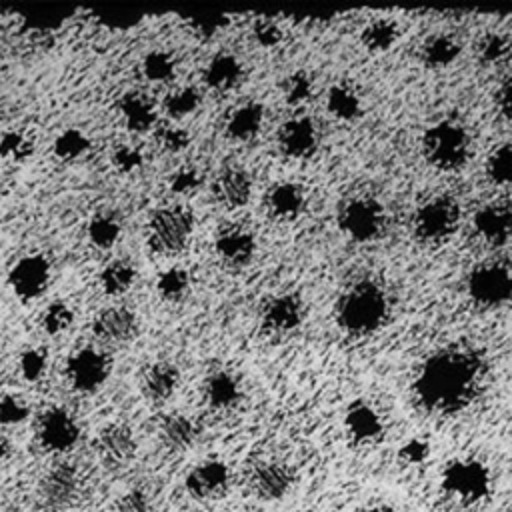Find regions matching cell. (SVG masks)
<instances>
[{
    "label": "cell",
    "instance_id": "1",
    "mask_svg": "<svg viewBox=\"0 0 512 512\" xmlns=\"http://www.w3.org/2000/svg\"><path fill=\"white\" fill-rule=\"evenodd\" d=\"M486 364L480 352L466 346H448L432 352L420 366L412 396L434 416H454L466 410L480 392Z\"/></svg>",
    "mask_w": 512,
    "mask_h": 512
},
{
    "label": "cell",
    "instance_id": "2",
    "mask_svg": "<svg viewBox=\"0 0 512 512\" xmlns=\"http://www.w3.org/2000/svg\"><path fill=\"white\" fill-rule=\"evenodd\" d=\"M390 310L384 288L372 280L352 284L336 302V322L352 336H366L386 322Z\"/></svg>",
    "mask_w": 512,
    "mask_h": 512
},
{
    "label": "cell",
    "instance_id": "3",
    "mask_svg": "<svg viewBox=\"0 0 512 512\" xmlns=\"http://www.w3.org/2000/svg\"><path fill=\"white\" fill-rule=\"evenodd\" d=\"M440 488L462 506H478L490 496V468L474 456L452 458L440 472Z\"/></svg>",
    "mask_w": 512,
    "mask_h": 512
},
{
    "label": "cell",
    "instance_id": "4",
    "mask_svg": "<svg viewBox=\"0 0 512 512\" xmlns=\"http://www.w3.org/2000/svg\"><path fill=\"white\" fill-rule=\"evenodd\" d=\"M470 134L456 120H440L422 136V154L436 170H458L470 156Z\"/></svg>",
    "mask_w": 512,
    "mask_h": 512
},
{
    "label": "cell",
    "instance_id": "5",
    "mask_svg": "<svg viewBox=\"0 0 512 512\" xmlns=\"http://www.w3.org/2000/svg\"><path fill=\"white\" fill-rule=\"evenodd\" d=\"M194 232V216L184 206H166L152 214L148 222V246L160 256L180 254Z\"/></svg>",
    "mask_w": 512,
    "mask_h": 512
},
{
    "label": "cell",
    "instance_id": "6",
    "mask_svg": "<svg viewBox=\"0 0 512 512\" xmlns=\"http://www.w3.org/2000/svg\"><path fill=\"white\" fill-rule=\"evenodd\" d=\"M458 220V202L450 196H436L418 206L412 218V232L424 244H440L454 234Z\"/></svg>",
    "mask_w": 512,
    "mask_h": 512
},
{
    "label": "cell",
    "instance_id": "7",
    "mask_svg": "<svg viewBox=\"0 0 512 512\" xmlns=\"http://www.w3.org/2000/svg\"><path fill=\"white\" fill-rule=\"evenodd\" d=\"M466 292L480 308H498L512 300V268L500 262H484L466 278Z\"/></svg>",
    "mask_w": 512,
    "mask_h": 512
},
{
    "label": "cell",
    "instance_id": "8",
    "mask_svg": "<svg viewBox=\"0 0 512 512\" xmlns=\"http://www.w3.org/2000/svg\"><path fill=\"white\" fill-rule=\"evenodd\" d=\"M338 228L346 238L358 244L376 240L384 230V208L372 198H350L338 208Z\"/></svg>",
    "mask_w": 512,
    "mask_h": 512
},
{
    "label": "cell",
    "instance_id": "9",
    "mask_svg": "<svg viewBox=\"0 0 512 512\" xmlns=\"http://www.w3.org/2000/svg\"><path fill=\"white\" fill-rule=\"evenodd\" d=\"M110 358L92 346L76 350L66 362V378L80 394H92L104 386L110 376Z\"/></svg>",
    "mask_w": 512,
    "mask_h": 512
},
{
    "label": "cell",
    "instance_id": "10",
    "mask_svg": "<svg viewBox=\"0 0 512 512\" xmlns=\"http://www.w3.org/2000/svg\"><path fill=\"white\" fill-rule=\"evenodd\" d=\"M296 484L294 470L276 460L260 462L252 468L248 476V488L252 496L260 502H280L284 500Z\"/></svg>",
    "mask_w": 512,
    "mask_h": 512
},
{
    "label": "cell",
    "instance_id": "11",
    "mask_svg": "<svg viewBox=\"0 0 512 512\" xmlns=\"http://www.w3.org/2000/svg\"><path fill=\"white\" fill-rule=\"evenodd\" d=\"M94 452L106 468H124L136 456L134 432L120 422L102 426L94 438Z\"/></svg>",
    "mask_w": 512,
    "mask_h": 512
},
{
    "label": "cell",
    "instance_id": "12",
    "mask_svg": "<svg viewBox=\"0 0 512 512\" xmlns=\"http://www.w3.org/2000/svg\"><path fill=\"white\" fill-rule=\"evenodd\" d=\"M80 438V426L76 418L58 406H52L42 412L38 420V440L48 452H68L76 446Z\"/></svg>",
    "mask_w": 512,
    "mask_h": 512
},
{
    "label": "cell",
    "instance_id": "13",
    "mask_svg": "<svg viewBox=\"0 0 512 512\" xmlns=\"http://www.w3.org/2000/svg\"><path fill=\"white\" fill-rule=\"evenodd\" d=\"M342 424L348 440L354 446H372L384 436V420L380 412L362 398H356L346 406Z\"/></svg>",
    "mask_w": 512,
    "mask_h": 512
},
{
    "label": "cell",
    "instance_id": "14",
    "mask_svg": "<svg viewBox=\"0 0 512 512\" xmlns=\"http://www.w3.org/2000/svg\"><path fill=\"white\" fill-rule=\"evenodd\" d=\"M50 282V262L42 254L22 256L8 274V284L20 300L38 298Z\"/></svg>",
    "mask_w": 512,
    "mask_h": 512
},
{
    "label": "cell",
    "instance_id": "15",
    "mask_svg": "<svg viewBox=\"0 0 512 512\" xmlns=\"http://www.w3.org/2000/svg\"><path fill=\"white\" fill-rule=\"evenodd\" d=\"M80 488L82 480L78 468L64 462L46 470V474L40 480L38 492L50 508H68L78 500Z\"/></svg>",
    "mask_w": 512,
    "mask_h": 512
},
{
    "label": "cell",
    "instance_id": "16",
    "mask_svg": "<svg viewBox=\"0 0 512 512\" xmlns=\"http://www.w3.org/2000/svg\"><path fill=\"white\" fill-rule=\"evenodd\" d=\"M230 484V470L226 462L218 458H208L196 464L184 480L186 492L196 500L220 498Z\"/></svg>",
    "mask_w": 512,
    "mask_h": 512
},
{
    "label": "cell",
    "instance_id": "17",
    "mask_svg": "<svg viewBox=\"0 0 512 512\" xmlns=\"http://www.w3.org/2000/svg\"><path fill=\"white\" fill-rule=\"evenodd\" d=\"M478 238L492 246L506 244L512 238V202L496 200L480 206L472 220Z\"/></svg>",
    "mask_w": 512,
    "mask_h": 512
},
{
    "label": "cell",
    "instance_id": "18",
    "mask_svg": "<svg viewBox=\"0 0 512 512\" xmlns=\"http://www.w3.org/2000/svg\"><path fill=\"white\" fill-rule=\"evenodd\" d=\"M214 248L218 258L230 268L246 266L256 252L254 234L240 224H226L218 230L214 238Z\"/></svg>",
    "mask_w": 512,
    "mask_h": 512
},
{
    "label": "cell",
    "instance_id": "19",
    "mask_svg": "<svg viewBox=\"0 0 512 512\" xmlns=\"http://www.w3.org/2000/svg\"><path fill=\"white\" fill-rule=\"evenodd\" d=\"M278 148L292 160L310 158L318 148L316 124L306 116L286 120L278 130Z\"/></svg>",
    "mask_w": 512,
    "mask_h": 512
},
{
    "label": "cell",
    "instance_id": "20",
    "mask_svg": "<svg viewBox=\"0 0 512 512\" xmlns=\"http://www.w3.org/2000/svg\"><path fill=\"white\" fill-rule=\"evenodd\" d=\"M304 318L302 300L296 294H278L262 310V326L270 334H290Z\"/></svg>",
    "mask_w": 512,
    "mask_h": 512
},
{
    "label": "cell",
    "instance_id": "21",
    "mask_svg": "<svg viewBox=\"0 0 512 512\" xmlns=\"http://www.w3.org/2000/svg\"><path fill=\"white\" fill-rule=\"evenodd\" d=\"M92 330L104 342L126 344L138 334V318L126 306H110L94 318Z\"/></svg>",
    "mask_w": 512,
    "mask_h": 512
},
{
    "label": "cell",
    "instance_id": "22",
    "mask_svg": "<svg viewBox=\"0 0 512 512\" xmlns=\"http://www.w3.org/2000/svg\"><path fill=\"white\" fill-rule=\"evenodd\" d=\"M304 206H306V192H304L302 184L292 182V180H282V182L272 184L266 194L268 214L280 222L298 218L302 214Z\"/></svg>",
    "mask_w": 512,
    "mask_h": 512
},
{
    "label": "cell",
    "instance_id": "23",
    "mask_svg": "<svg viewBox=\"0 0 512 512\" xmlns=\"http://www.w3.org/2000/svg\"><path fill=\"white\" fill-rule=\"evenodd\" d=\"M214 198L228 210L242 208L252 196V178L244 168H224L214 180Z\"/></svg>",
    "mask_w": 512,
    "mask_h": 512
},
{
    "label": "cell",
    "instance_id": "24",
    "mask_svg": "<svg viewBox=\"0 0 512 512\" xmlns=\"http://www.w3.org/2000/svg\"><path fill=\"white\" fill-rule=\"evenodd\" d=\"M180 384V372L170 362H154L142 374V392L152 402L168 400Z\"/></svg>",
    "mask_w": 512,
    "mask_h": 512
},
{
    "label": "cell",
    "instance_id": "25",
    "mask_svg": "<svg viewBox=\"0 0 512 512\" xmlns=\"http://www.w3.org/2000/svg\"><path fill=\"white\" fill-rule=\"evenodd\" d=\"M198 436V428L194 424L192 418H188L186 414H166L160 424H158V438L162 442L164 448H168L170 452H182L188 450Z\"/></svg>",
    "mask_w": 512,
    "mask_h": 512
},
{
    "label": "cell",
    "instance_id": "26",
    "mask_svg": "<svg viewBox=\"0 0 512 512\" xmlns=\"http://www.w3.org/2000/svg\"><path fill=\"white\" fill-rule=\"evenodd\" d=\"M242 394L240 382L232 372L216 370L204 380V398L214 410H228L238 404Z\"/></svg>",
    "mask_w": 512,
    "mask_h": 512
},
{
    "label": "cell",
    "instance_id": "27",
    "mask_svg": "<svg viewBox=\"0 0 512 512\" xmlns=\"http://www.w3.org/2000/svg\"><path fill=\"white\" fill-rule=\"evenodd\" d=\"M264 124V106L258 102H244L234 108L226 120V134L236 142L256 138Z\"/></svg>",
    "mask_w": 512,
    "mask_h": 512
},
{
    "label": "cell",
    "instance_id": "28",
    "mask_svg": "<svg viewBox=\"0 0 512 512\" xmlns=\"http://www.w3.org/2000/svg\"><path fill=\"white\" fill-rule=\"evenodd\" d=\"M244 74L242 62L234 54H216L208 60L204 68V82L216 90V92H226L232 90Z\"/></svg>",
    "mask_w": 512,
    "mask_h": 512
},
{
    "label": "cell",
    "instance_id": "29",
    "mask_svg": "<svg viewBox=\"0 0 512 512\" xmlns=\"http://www.w3.org/2000/svg\"><path fill=\"white\" fill-rule=\"evenodd\" d=\"M400 26L392 18H374L360 32V44L370 54H384L396 46Z\"/></svg>",
    "mask_w": 512,
    "mask_h": 512
},
{
    "label": "cell",
    "instance_id": "30",
    "mask_svg": "<svg viewBox=\"0 0 512 512\" xmlns=\"http://www.w3.org/2000/svg\"><path fill=\"white\" fill-rule=\"evenodd\" d=\"M120 114L124 124L132 130V132H146L154 126L156 122V110L154 104L150 102V98H146L140 92H128L120 98Z\"/></svg>",
    "mask_w": 512,
    "mask_h": 512
},
{
    "label": "cell",
    "instance_id": "31",
    "mask_svg": "<svg viewBox=\"0 0 512 512\" xmlns=\"http://www.w3.org/2000/svg\"><path fill=\"white\" fill-rule=\"evenodd\" d=\"M328 112L342 122H352L362 114V100L354 86L348 82H336L326 92Z\"/></svg>",
    "mask_w": 512,
    "mask_h": 512
},
{
    "label": "cell",
    "instance_id": "32",
    "mask_svg": "<svg viewBox=\"0 0 512 512\" xmlns=\"http://www.w3.org/2000/svg\"><path fill=\"white\" fill-rule=\"evenodd\" d=\"M458 56H460V44L446 34H436L422 44V62L428 68H436V70L448 68L450 64H454Z\"/></svg>",
    "mask_w": 512,
    "mask_h": 512
},
{
    "label": "cell",
    "instance_id": "33",
    "mask_svg": "<svg viewBox=\"0 0 512 512\" xmlns=\"http://www.w3.org/2000/svg\"><path fill=\"white\" fill-rule=\"evenodd\" d=\"M136 280V270L126 260H112L100 272V286L108 296H122L132 288Z\"/></svg>",
    "mask_w": 512,
    "mask_h": 512
},
{
    "label": "cell",
    "instance_id": "34",
    "mask_svg": "<svg viewBox=\"0 0 512 512\" xmlns=\"http://www.w3.org/2000/svg\"><path fill=\"white\" fill-rule=\"evenodd\" d=\"M120 238V222L116 216L100 212L88 222V240L100 250L112 248Z\"/></svg>",
    "mask_w": 512,
    "mask_h": 512
},
{
    "label": "cell",
    "instance_id": "35",
    "mask_svg": "<svg viewBox=\"0 0 512 512\" xmlns=\"http://www.w3.org/2000/svg\"><path fill=\"white\" fill-rule=\"evenodd\" d=\"M156 290L166 302H180L190 290V274L182 266H172L164 270L156 280Z\"/></svg>",
    "mask_w": 512,
    "mask_h": 512
},
{
    "label": "cell",
    "instance_id": "36",
    "mask_svg": "<svg viewBox=\"0 0 512 512\" xmlns=\"http://www.w3.org/2000/svg\"><path fill=\"white\" fill-rule=\"evenodd\" d=\"M52 150L58 160L70 162L84 156L90 150V138L78 128H66L56 136Z\"/></svg>",
    "mask_w": 512,
    "mask_h": 512
},
{
    "label": "cell",
    "instance_id": "37",
    "mask_svg": "<svg viewBox=\"0 0 512 512\" xmlns=\"http://www.w3.org/2000/svg\"><path fill=\"white\" fill-rule=\"evenodd\" d=\"M476 52H478V60L486 66H498L502 64L510 52H512V42L508 36L500 34V32H486L478 46H476Z\"/></svg>",
    "mask_w": 512,
    "mask_h": 512
},
{
    "label": "cell",
    "instance_id": "38",
    "mask_svg": "<svg viewBox=\"0 0 512 512\" xmlns=\"http://www.w3.org/2000/svg\"><path fill=\"white\" fill-rule=\"evenodd\" d=\"M486 176L500 186L512 184V142L496 146L486 160Z\"/></svg>",
    "mask_w": 512,
    "mask_h": 512
},
{
    "label": "cell",
    "instance_id": "39",
    "mask_svg": "<svg viewBox=\"0 0 512 512\" xmlns=\"http://www.w3.org/2000/svg\"><path fill=\"white\" fill-rule=\"evenodd\" d=\"M34 152V138L22 130H6L0 134V158L8 162H24Z\"/></svg>",
    "mask_w": 512,
    "mask_h": 512
},
{
    "label": "cell",
    "instance_id": "40",
    "mask_svg": "<svg viewBox=\"0 0 512 512\" xmlns=\"http://www.w3.org/2000/svg\"><path fill=\"white\" fill-rule=\"evenodd\" d=\"M142 74L150 82H168L176 74V60L166 50H152L142 60Z\"/></svg>",
    "mask_w": 512,
    "mask_h": 512
},
{
    "label": "cell",
    "instance_id": "41",
    "mask_svg": "<svg viewBox=\"0 0 512 512\" xmlns=\"http://www.w3.org/2000/svg\"><path fill=\"white\" fill-rule=\"evenodd\" d=\"M202 102V96L196 88L192 86H184V88H176L172 90L166 100H164V110L168 112L170 118H184V116H190L192 112L198 110Z\"/></svg>",
    "mask_w": 512,
    "mask_h": 512
},
{
    "label": "cell",
    "instance_id": "42",
    "mask_svg": "<svg viewBox=\"0 0 512 512\" xmlns=\"http://www.w3.org/2000/svg\"><path fill=\"white\" fill-rule=\"evenodd\" d=\"M74 322V312L72 308L66 304V302H52L46 306V310L42 312V318H40V324H42V330L50 336H58L62 332H66Z\"/></svg>",
    "mask_w": 512,
    "mask_h": 512
},
{
    "label": "cell",
    "instance_id": "43",
    "mask_svg": "<svg viewBox=\"0 0 512 512\" xmlns=\"http://www.w3.org/2000/svg\"><path fill=\"white\" fill-rule=\"evenodd\" d=\"M230 24V18L220 12H196L188 16V26L202 38L220 34Z\"/></svg>",
    "mask_w": 512,
    "mask_h": 512
},
{
    "label": "cell",
    "instance_id": "44",
    "mask_svg": "<svg viewBox=\"0 0 512 512\" xmlns=\"http://www.w3.org/2000/svg\"><path fill=\"white\" fill-rule=\"evenodd\" d=\"M312 96V78L306 72H294L284 80V98L292 106L304 104Z\"/></svg>",
    "mask_w": 512,
    "mask_h": 512
},
{
    "label": "cell",
    "instance_id": "45",
    "mask_svg": "<svg viewBox=\"0 0 512 512\" xmlns=\"http://www.w3.org/2000/svg\"><path fill=\"white\" fill-rule=\"evenodd\" d=\"M30 416L28 404L16 394L0 396V424L2 426H18Z\"/></svg>",
    "mask_w": 512,
    "mask_h": 512
},
{
    "label": "cell",
    "instance_id": "46",
    "mask_svg": "<svg viewBox=\"0 0 512 512\" xmlns=\"http://www.w3.org/2000/svg\"><path fill=\"white\" fill-rule=\"evenodd\" d=\"M46 364H48V358L44 354V350L40 348H28L20 354V374L24 380L28 382H36L44 376L46 372Z\"/></svg>",
    "mask_w": 512,
    "mask_h": 512
},
{
    "label": "cell",
    "instance_id": "47",
    "mask_svg": "<svg viewBox=\"0 0 512 512\" xmlns=\"http://www.w3.org/2000/svg\"><path fill=\"white\" fill-rule=\"evenodd\" d=\"M252 32H254L256 44L262 46V48H274V46H278V44L282 42V38H284L280 24H278L276 20L264 18V16L254 22Z\"/></svg>",
    "mask_w": 512,
    "mask_h": 512
},
{
    "label": "cell",
    "instance_id": "48",
    "mask_svg": "<svg viewBox=\"0 0 512 512\" xmlns=\"http://www.w3.org/2000/svg\"><path fill=\"white\" fill-rule=\"evenodd\" d=\"M144 162L142 152L136 146H128V144H120L114 148L112 152V164L118 172L122 174H132L136 172Z\"/></svg>",
    "mask_w": 512,
    "mask_h": 512
},
{
    "label": "cell",
    "instance_id": "49",
    "mask_svg": "<svg viewBox=\"0 0 512 512\" xmlns=\"http://www.w3.org/2000/svg\"><path fill=\"white\" fill-rule=\"evenodd\" d=\"M200 184H202V174L196 168H190V166L178 168L170 176V182H168V186L174 194H192L200 188Z\"/></svg>",
    "mask_w": 512,
    "mask_h": 512
},
{
    "label": "cell",
    "instance_id": "50",
    "mask_svg": "<svg viewBox=\"0 0 512 512\" xmlns=\"http://www.w3.org/2000/svg\"><path fill=\"white\" fill-rule=\"evenodd\" d=\"M156 140L166 152H182L190 144V134L180 126H162L156 132Z\"/></svg>",
    "mask_w": 512,
    "mask_h": 512
},
{
    "label": "cell",
    "instance_id": "51",
    "mask_svg": "<svg viewBox=\"0 0 512 512\" xmlns=\"http://www.w3.org/2000/svg\"><path fill=\"white\" fill-rule=\"evenodd\" d=\"M150 510V498L142 488L126 490L122 496L116 498L112 512H148Z\"/></svg>",
    "mask_w": 512,
    "mask_h": 512
},
{
    "label": "cell",
    "instance_id": "52",
    "mask_svg": "<svg viewBox=\"0 0 512 512\" xmlns=\"http://www.w3.org/2000/svg\"><path fill=\"white\" fill-rule=\"evenodd\" d=\"M428 454H430V444L424 438H410L398 450V458L410 466L422 464L428 458Z\"/></svg>",
    "mask_w": 512,
    "mask_h": 512
},
{
    "label": "cell",
    "instance_id": "53",
    "mask_svg": "<svg viewBox=\"0 0 512 512\" xmlns=\"http://www.w3.org/2000/svg\"><path fill=\"white\" fill-rule=\"evenodd\" d=\"M496 102H498V110L506 120H512V76L500 86L498 94H496Z\"/></svg>",
    "mask_w": 512,
    "mask_h": 512
},
{
    "label": "cell",
    "instance_id": "54",
    "mask_svg": "<svg viewBox=\"0 0 512 512\" xmlns=\"http://www.w3.org/2000/svg\"><path fill=\"white\" fill-rule=\"evenodd\" d=\"M366 512H400V510H398V508H394L392 504L380 502V504H374V506H370Z\"/></svg>",
    "mask_w": 512,
    "mask_h": 512
},
{
    "label": "cell",
    "instance_id": "55",
    "mask_svg": "<svg viewBox=\"0 0 512 512\" xmlns=\"http://www.w3.org/2000/svg\"><path fill=\"white\" fill-rule=\"evenodd\" d=\"M8 456H10V444L4 438H0V464H4Z\"/></svg>",
    "mask_w": 512,
    "mask_h": 512
}]
</instances>
